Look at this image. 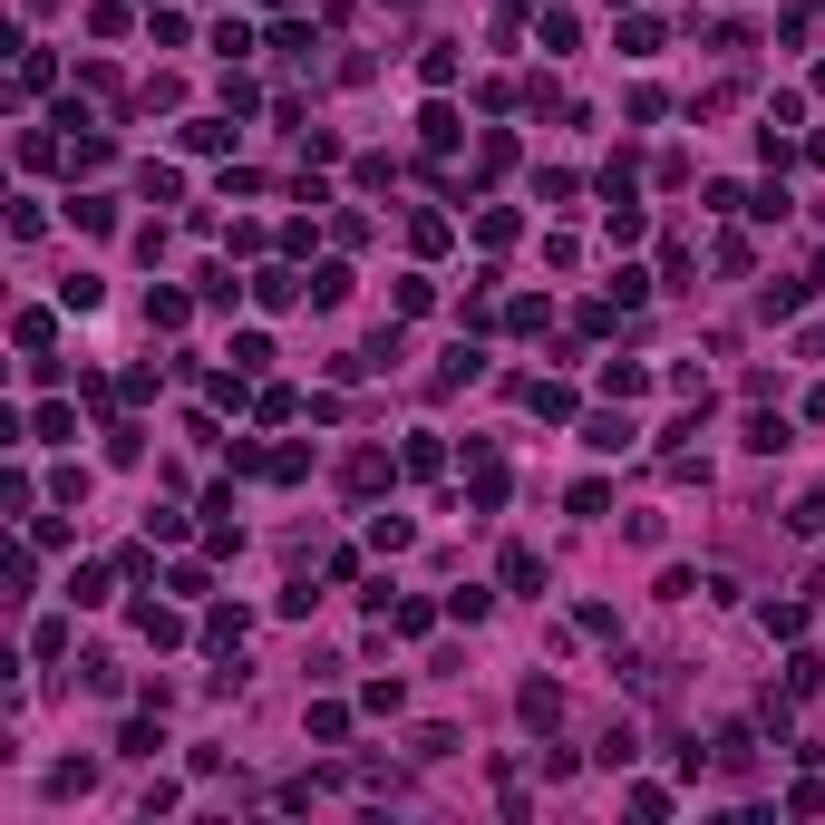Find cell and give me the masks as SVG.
I'll list each match as a JSON object with an SVG mask.
<instances>
[{
  "label": "cell",
  "instance_id": "6da1fadb",
  "mask_svg": "<svg viewBox=\"0 0 825 825\" xmlns=\"http://www.w3.org/2000/svg\"><path fill=\"white\" fill-rule=\"evenodd\" d=\"M603 389H612V399H641V389H651V369H641V359H612V369H603Z\"/></svg>",
  "mask_w": 825,
  "mask_h": 825
}]
</instances>
